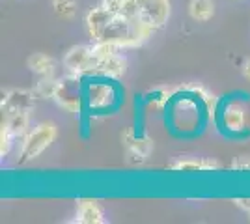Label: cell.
I'll return each mask as SVG.
<instances>
[{"label": "cell", "instance_id": "obj_1", "mask_svg": "<svg viewBox=\"0 0 250 224\" xmlns=\"http://www.w3.org/2000/svg\"><path fill=\"white\" fill-rule=\"evenodd\" d=\"M84 22L92 41L112 43L120 49L138 47L153 32L142 21L127 19L122 13L106 10L103 6L90 8L84 17Z\"/></svg>", "mask_w": 250, "mask_h": 224}, {"label": "cell", "instance_id": "obj_2", "mask_svg": "<svg viewBox=\"0 0 250 224\" xmlns=\"http://www.w3.org/2000/svg\"><path fill=\"white\" fill-rule=\"evenodd\" d=\"M127 73V60L122 54V49L112 43L94 41L92 45V64L86 71L84 79H112L118 81Z\"/></svg>", "mask_w": 250, "mask_h": 224}, {"label": "cell", "instance_id": "obj_3", "mask_svg": "<svg viewBox=\"0 0 250 224\" xmlns=\"http://www.w3.org/2000/svg\"><path fill=\"white\" fill-rule=\"evenodd\" d=\"M120 103V94L116 90L112 79L94 77L86 79L84 90V105L92 114H104L112 112Z\"/></svg>", "mask_w": 250, "mask_h": 224}, {"label": "cell", "instance_id": "obj_4", "mask_svg": "<svg viewBox=\"0 0 250 224\" xmlns=\"http://www.w3.org/2000/svg\"><path fill=\"white\" fill-rule=\"evenodd\" d=\"M56 135H58V131H56V125L52 122H45V123L36 125L32 131H28L22 137L21 151H19L17 163L19 164H26L30 161L38 159L43 151L54 142Z\"/></svg>", "mask_w": 250, "mask_h": 224}, {"label": "cell", "instance_id": "obj_5", "mask_svg": "<svg viewBox=\"0 0 250 224\" xmlns=\"http://www.w3.org/2000/svg\"><path fill=\"white\" fill-rule=\"evenodd\" d=\"M84 81L86 79L81 77V75L67 73L58 82V90H56L54 101L62 108H65L67 112L79 114L84 107V90H86V82Z\"/></svg>", "mask_w": 250, "mask_h": 224}, {"label": "cell", "instance_id": "obj_6", "mask_svg": "<svg viewBox=\"0 0 250 224\" xmlns=\"http://www.w3.org/2000/svg\"><path fill=\"white\" fill-rule=\"evenodd\" d=\"M122 140H124L127 161L131 164H144L149 159L153 151V140L147 135H136L133 129H127L122 135Z\"/></svg>", "mask_w": 250, "mask_h": 224}, {"label": "cell", "instance_id": "obj_7", "mask_svg": "<svg viewBox=\"0 0 250 224\" xmlns=\"http://www.w3.org/2000/svg\"><path fill=\"white\" fill-rule=\"evenodd\" d=\"M140 19L151 30H161L170 19V0H138Z\"/></svg>", "mask_w": 250, "mask_h": 224}, {"label": "cell", "instance_id": "obj_8", "mask_svg": "<svg viewBox=\"0 0 250 224\" xmlns=\"http://www.w3.org/2000/svg\"><path fill=\"white\" fill-rule=\"evenodd\" d=\"M36 92L34 90H22V88H13V90H6L2 94V118L11 116L15 112H30L34 105H36Z\"/></svg>", "mask_w": 250, "mask_h": 224}, {"label": "cell", "instance_id": "obj_9", "mask_svg": "<svg viewBox=\"0 0 250 224\" xmlns=\"http://www.w3.org/2000/svg\"><path fill=\"white\" fill-rule=\"evenodd\" d=\"M92 64V47L88 45H75L63 56V67L67 73L86 77V71Z\"/></svg>", "mask_w": 250, "mask_h": 224}, {"label": "cell", "instance_id": "obj_10", "mask_svg": "<svg viewBox=\"0 0 250 224\" xmlns=\"http://www.w3.org/2000/svg\"><path fill=\"white\" fill-rule=\"evenodd\" d=\"M220 120H222V127L226 129V133H229V135H241L243 131L249 129L247 110L237 103H229L222 108Z\"/></svg>", "mask_w": 250, "mask_h": 224}, {"label": "cell", "instance_id": "obj_11", "mask_svg": "<svg viewBox=\"0 0 250 224\" xmlns=\"http://www.w3.org/2000/svg\"><path fill=\"white\" fill-rule=\"evenodd\" d=\"M75 223L81 224H104V209L103 205L92 200V198H81L77 200V219Z\"/></svg>", "mask_w": 250, "mask_h": 224}, {"label": "cell", "instance_id": "obj_12", "mask_svg": "<svg viewBox=\"0 0 250 224\" xmlns=\"http://www.w3.org/2000/svg\"><path fill=\"white\" fill-rule=\"evenodd\" d=\"M168 170L172 172H213L220 170V163L211 157H187L177 159L168 164Z\"/></svg>", "mask_w": 250, "mask_h": 224}, {"label": "cell", "instance_id": "obj_13", "mask_svg": "<svg viewBox=\"0 0 250 224\" xmlns=\"http://www.w3.org/2000/svg\"><path fill=\"white\" fill-rule=\"evenodd\" d=\"M26 65L34 75H38L40 79L43 77H54V71H56V62L54 58H51L49 54L45 53H34L28 56L26 60Z\"/></svg>", "mask_w": 250, "mask_h": 224}, {"label": "cell", "instance_id": "obj_14", "mask_svg": "<svg viewBox=\"0 0 250 224\" xmlns=\"http://www.w3.org/2000/svg\"><path fill=\"white\" fill-rule=\"evenodd\" d=\"M2 122L8 125L10 133L13 135V139H22L28 133V125H30V112H15L11 116L2 118Z\"/></svg>", "mask_w": 250, "mask_h": 224}, {"label": "cell", "instance_id": "obj_15", "mask_svg": "<svg viewBox=\"0 0 250 224\" xmlns=\"http://www.w3.org/2000/svg\"><path fill=\"white\" fill-rule=\"evenodd\" d=\"M188 15L198 22L209 21L215 15V4H213V0H190V4H188Z\"/></svg>", "mask_w": 250, "mask_h": 224}, {"label": "cell", "instance_id": "obj_16", "mask_svg": "<svg viewBox=\"0 0 250 224\" xmlns=\"http://www.w3.org/2000/svg\"><path fill=\"white\" fill-rule=\"evenodd\" d=\"M58 82L60 79H54V77H43L36 82V96L42 97V99H54L56 96V90H58Z\"/></svg>", "mask_w": 250, "mask_h": 224}, {"label": "cell", "instance_id": "obj_17", "mask_svg": "<svg viewBox=\"0 0 250 224\" xmlns=\"http://www.w3.org/2000/svg\"><path fill=\"white\" fill-rule=\"evenodd\" d=\"M51 4L54 13L62 19H73L77 15V8H79L77 0H51Z\"/></svg>", "mask_w": 250, "mask_h": 224}, {"label": "cell", "instance_id": "obj_18", "mask_svg": "<svg viewBox=\"0 0 250 224\" xmlns=\"http://www.w3.org/2000/svg\"><path fill=\"white\" fill-rule=\"evenodd\" d=\"M118 13H122L124 17L133 19V21H142V19H140V6H138V0H124Z\"/></svg>", "mask_w": 250, "mask_h": 224}, {"label": "cell", "instance_id": "obj_19", "mask_svg": "<svg viewBox=\"0 0 250 224\" xmlns=\"http://www.w3.org/2000/svg\"><path fill=\"white\" fill-rule=\"evenodd\" d=\"M13 135L10 133V129L8 125L2 122V127H0V155L4 157V155H8L11 149V144H13Z\"/></svg>", "mask_w": 250, "mask_h": 224}, {"label": "cell", "instance_id": "obj_20", "mask_svg": "<svg viewBox=\"0 0 250 224\" xmlns=\"http://www.w3.org/2000/svg\"><path fill=\"white\" fill-rule=\"evenodd\" d=\"M231 170H243V172H250V155H239L235 157L233 163L229 164Z\"/></svg>", "mask_w": 250, "mask_h": 224}, {"label": "cell", "instance_id": "obj_21", "mask_svg": "<svg viewBox=\"0 0 250 224\" xmlns=\"http://www.w3.org/2000/svg\"><path fill=\"white\" fill-rule=\"evenodd\" d=\"M124 0H99V6H103L110 11H120V6H122Z\"/></svg>", "mask_w": 250, "mask_h": 224}, {"label": "cell", "instance_id": "obj_22", "mask_svg": "<svg viewBox=\"0 0 250 224\" xmlns=\"http://www.w3.org/2000/svg\"><path fill=\"white\" fill-rule=\"evenodd\" d=\"M233 204H235L239 209L250 213V198H233Z\"/></svg>", "mask_w": 250, "mask_h": 224}, {"label": "cell", "instance_id": "obj_23", "mask_svg": "<svg viewBox=\"0 0 250 224\" xmlns=\"http://www.w3.org/2000/svg\"><path fill=\"white\" fill-rule=\"evenodd\" d=\"M243 75H245V77L250 81V58L245 62V65H243Z\"/></svg>", "mask_w": 250, "mask_h": 224}, {"label": "cell", "instance_id": "obj_24", "mask_svg": "<svg viewBox=\"0 0 250 224\" xmlns=\"http://www.w3.org/2000/svg\"><path fill=\"white\" fill-rule=\"evenodd\" d=\"M249 215H250V213H249Z\"/></svg>", "mask_w": 250, "mask_h": 224}]
</instances>
